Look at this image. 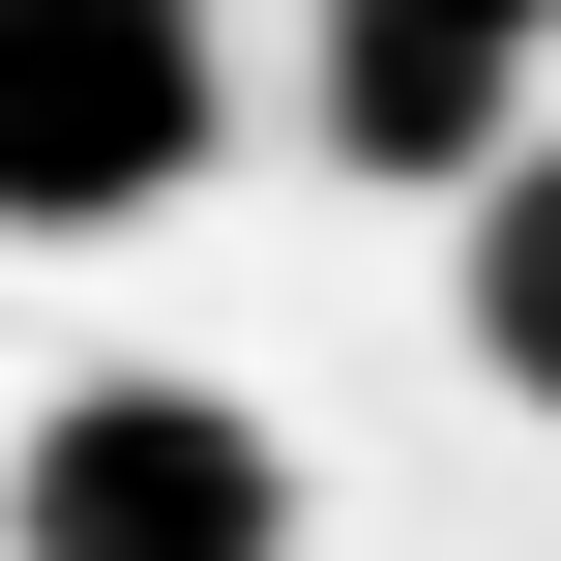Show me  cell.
<instances>
[{
	"instance_id": "obj_2",
	"label": "cell",
	"mask_w": 561,
	"mask_h": 561,
	"mask_svg": "<svg viewBox=\"0 0 561 561\" xmlns=\"http://www.w3.org/2000/svg\"><path fill=\"white\" fill-rule=\"evenodd\" d=\"M237 148V59L178 0H0V237H148Z\"/></svg>"
},
{
	"instance_id": "obj_4",
	"label": "cell",
	"mask_w": 561,
	"mask_h": 561,
	"mask_svg": "<svg viewBox=\"0 0 561 561\" xmlns=\"http://www.w3.org/2000/svg\"><path fill=\"white\" fill-rule=\"evenodd\" d=\"M473 385H503V414H561V118L473 178Z\"/></svg>"
},
{
	"instance_id": "obj_1",
	"label": "cell",
	"mask_w": 561,
	"mask_h": 561,
	"mask_svg": "<svg viewBox=\"0 0 561 561\" xmlns=\"http://www.w3.org/2000/svg\"><path fill=\"white\" fill-rule=\"evenodd\" d=\"M0 561H296V444L178 355H89L0 444Z\"/></svg>"
},
{
	"instance_id": "obj_3",
	"label": "cell",
	"mask_w": 561,
	"mask_h": 561,
	"mask_svg": "<svg viewBox=\"0 0 561 561\" xmlns=\"http://www.w3.org/2000/svg\"><path fill=\"white\" fill-rule=\"evenodd\" d=\"M296 118H325L355 178H503V148L561 118V59H533V0H325Z\"/></svg>"
}]
</instances>
